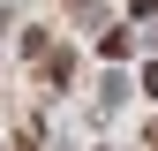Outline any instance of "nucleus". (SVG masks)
Wrapping results in <instances>:
<instances>
[{
	"label": "nucleus",
	"instance_id": "1",
	"mask_svg": "<svg viewBox=\"0 0 158 151\" xmlns=\"http://www.w3.org/2000/svg\"><path fill=\"white\" fill-rule=\"evenodd\" d=\"M143 144H151V151H158V121H151V128H143Z\"/></svg>",
	"mask_w": 158,
	"mask_h": 151
}]
</instances>
